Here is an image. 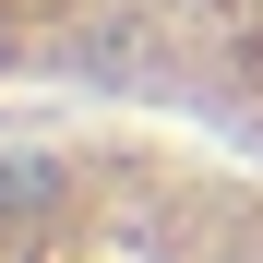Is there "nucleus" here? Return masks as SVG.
Instances as JSON below:
<instances>
[{
    "instance_id": "nucleus-1",
    "label": "nucleus",
    "mask_w": 263,
    "mask_h": 263,
    "mask_svg": "<svg viewBox=\"0 0 263 263\" xmlns=\"http://www.w3.org/2000/svg\"><path fill=\"white\" fill-rule=\"evenodd\" d=\"M0 72L167 96L263 132V0H0Z\"/></svg>"
}]
</instances>
